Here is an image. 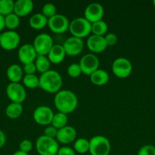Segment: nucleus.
I'll return each instance as SVG.
<instances>
[{
  "instance_id": "f257e3e1",
  "label": "nucleus",
  "mask_w": 155,
  "mask_h": 155,
  "mask_svg": "<svg viewBox=\"0 0 155 155\" xmlns=\"http://www.w3.org/2000/svg\"><path fill=\"white\" fill-rule=\"evenodd\" d=\"M54 104L58 111L68 114L77 108L78 100L75 94L68 89H61L54 97Z\"/></svg>"
},
{
  "instance_id": "f03ea898",
  "label": "nucleus",
  "mask_w": 155,
  "mask_h": 155,
  "mask_svg": "<svg viewBox=\"0 0 155 155\" xmlns=\"http://www.w3.org/2000/svg\"><path fill=\"white\" fill-rule=\"evenodd\" d=\"M39 87L44 92L56 94L61 90L62 78L58 71L50 70L41 74L39 77Z\"/></svg>"
},
{
  "instance_id": "7ed1b4c3",
  "label": "nucleus",
  "mask_w": 155,
  "mask_h": 155,
  "mask_svg": "<svg viewBox=\"0 0 155 155\" xmlns=\"http://www.w3.org/2000/svg\"><path fill=\"white\" fill-rule=\"evenodd\" d=\"M68 30L72 36L83 39L91 33V24L84 18L78 17L70 22Z\"/></svg>"
},
{
  "instance_id": "20e7f679",
  "label": "nucleus",
  "mask_w": 155,
  "mask_h": 155,
  "mask_svg": "<svg viewBox=\"0 0 155 155\" xmlns=\"http://www.w3.org/2000/svg\"><path fill=\"white\" fill-rule=\"evenodd\" d=\"M36 149L40 155H54L59 149V142L56 139L43 135L36 139Z\"/></svg>"
},
{
  "instance_id": "39448f33",
  "label": "nucleus",
  "mask_w": 155,
  "mask_h": 155,
  "mask_svg": "<svg viewBox=\"0 0 155 155\" xmlns=\"http://www.w3.org/2000/svg\"><path fill=\"white\" fill-rule=\"evenodd\" d=\"M91 155H109L111 145L109 139L103 136H95L89 140Z\"/></svg>"
},
{
  "instance_id": "423d86ee",
  "label": "nucleus",
  "mask_w": 155,
  "mask_h": 155,
  "mask_svg": "<svg viewBox=\"0 0 155 155\" xmlns=\"http://www.w3.org/2000/svg\"><path fill=\"white\" fill-rule=\"evenodd\" d=\"M112 72L118 78H126L132 72V63L126 58H118L112 62Z\"/></svg>"
},
{
  "instance_id": "0eeeda50",
  "label": "nucleus",
  "mask_w": 155,
  "mask_h": 155,
  "mask_svg": "<svg viewBox=\"0 0 155 155\" xmlns=\"http://www.w3.org/2000/svg\"><path fill=\"white\" fill-rule=\"evenodd\" d=\"M32 45L38 55H47L54 44L53 38L47 33H40L34 38Z\"/></svg>"
},
{
  "instance_id": "6e6552de",
  "label": "nucleus",
  "mask_w": 155,
  "mask_h": 155,
  "mask_svg": "<svg viewBox=\"0 0 155 155\" xmlns=\"http://www.w3.org/2000/svg\"><path fill=\"white\" fill-rule=\"evenodd\" d=\"M69 21L65 15L56 14L48 19L47 26L53 33L56 34H62L65 33L69 28Z\"/></svg>"
},
{
  "instance_id": "1a4fd4ad",
  "label": "nucleus",
  "mask_w": 155,
  "mask_h": 155,
  "mask_svg": "<svg viewBox=\"0 0 155 155\" xmlns=\"http://www.w3.org/2000/svg\"><path fill=\"white\" fill-rule=\"evenodd\" d=\"M6 95L12 102H24L27 97L25 88L20 83H10L6 87Z\"/></svg>"
},
{
  "instance_id": "9d476101",
  "label": "nucleus",
  "mask_w": 155,
  "mask_h": 155,
  "mask_svg": "<svg viewBox=\"0 0 155 155\" xmlns=\"http://www.w3.org/2000/svg\"><path fill=\"white\" fill-rule=\"evenodd\" d=\"M21 42L20 35L15 30H8L0 34V46L6 51L15 49Z\"/></svg>"
},
{
  "instance_id": "9b49d317",
  "label": "nucleus",
  "mask_w": 155,
  "mask_h": 155,
  "mask_svg": "<svg viewBox=\"0 0 155 155\" xmlns=\"http://www.w3.org/2000/svg\"><path fill=\"white\" fill-rule=\"evenodd\" d=\"M79 65L81 68L82 74L90 77L94 71L99 69L100 61L96 54L88 53L82 56L79 62Z\"/></svg>"
},
{
  "instance_id": "f8f14e48",
  "label": "nucleus",
  "mask_w": 155,
  "mask_h": 155,
  "mask_svg": "<svg viewBox=\"0 0 155 155\" xmlns=\"http://www.w3.org/2000/svg\"><path fill=\"white\" fill-rule=\"evenodd\" d=\"M53 116L54 114L53 110L50 107L45 105L36 107L33 114L34 121L40 126H48L51 124Z\"/></svg>"
},
{
  "instance_id": "ddd939ff",
  "label": "nucleus",
  "mask_w": 155,
  "mask_h": 155,
  "mask_svg": "<svg viewBox=\"0 0 155 155\" xmlns=\"http://www.w3.org/2000/svg\"><path fill=\"white\" fill-rule=\"evenodd\" d=\"M66 55L77 56L82 52L84 47V43L82 39L71 36L64 41L62 44Z\"/></svg>"
},
{
  "instance_id": "4468645a",
  "label": "nucleus",
  "mask_w": 155,
  "mask_h": 155,
  "mask_svg": "<svg viewBox=\"0 0 155 155\" xmlns=\"http://www.w3.org/2000/svg\"><path fill=\"white\" fill-rule=\"evenodd\" d=\"M104 15V9L102 5L97 2H93L88 5L84 10V17L91 24L101 21Z\"/></svg>"
},
{
  "instance_id": "2eb2a0df",
  "label": "nucleus",
  "mask_w": 155,
  "mask_h": 155,
  "mask_svg": "<svg viewBox=\"0 0 155 155\" xmlns=\"http://www.w3.org/2000/svg\"><path fill=\"white\" fill-rule=\"evenodd\" d=\"M37 55V53L32 44H24L20 47L18 51V59L24 65L34 62Z\"/></svg>"
},
{
  "instance_id": "dca6fc26",
  "label": "nucleus",
  "mask_w": 155,
  "mask_h": 155,
  "mask_svg": "<svg viewBox=\"0 0 155 155\" xmlns=\"http://www.w3.org/2000/svg\"><path fill=\"white\" fill-rule=\"evenodd\" d=\"M77 137V131L71 126H65L63 128L58 130L56 141L59 143L63 145H68L76 140Z\"/></svg>"
},
{
  "instance_id": "f3484780",
  "label": "nucleus",
  "mask_w": 155,
  "mask_h": 155,
  "mask_svg": "<svg viewBox=\"0 0 155 155\" xmlns=\"http://www.w3.org/2000/svg\"><path fill=\"white\" fill-rule=\"evenodd\" d=\"M87 47L93 53H100L105 51L107 48V44L104 36L91 35L87 39Z\"/></svg>"
},
{
  "instance_id": "a211bd4d",
  "label": "nucleus",
  "mask_w": 155,
  "mask_h": 155,
  "mask_svg": "<svg viewBox=\"0 0 155 155\" xmlns=\"http://www.w3.org/2000/svg\"><path fill=\"white\" fill-rule=\"evenodd\" d=\"M34 5L32 0H18L14 4V13L19 18L28 15L33 11Z\"/></svg>"
},
{
  "instance_id": "6ab92c4d",
  "label": "nucleus",
  "mask_w": 155,
  "mask_h": 155,
  "mask_svg": "<svg viewBox=\"0 0 155 155\" xmlns=\"http://www.w3.org/2000/svg\"><path fill=\"white\" fill-rule=\"evenodd\" d=\"M65 55H66V54H65V51L62 45L54 44L46 56L50 60V63L58 64H60L61 62L63 61Z\"/></svg>"
},
{
  "instance_id": "aec40b11",
  "label": "nucleus",
  "mask_w": 155,
  "mask_h": 155,
  "mask_svg": "<svg viewBox=\"0 0 155 155\" xmlns=\"http://www.w3.org/2000/svg\"><path fill=\"white\" fill-rule=\"evenodd\" d=\"M23 74H24L23 68L17 64L10 65L8 68L6 72L8 79L11 83H19L24 77Z\"/></svg>"
},
{
  "instance_id": "412c9836",
  "label": "nucleus",
  "mask_w": 155,
  "mask_h": 155,
  "mask_svg": "<svg viewBox=\"0 0 155 155\" xmlns=\"http://www.w3.org/2000/svg\"><path fill=\"white\" fill-rule=\"evenodd\" d=\"M109 76L106 71L102 69H98L94 71L91 76L90 80L94 85L97 86H102L106 85L108 83Z\"/></svg>"
},
{
  "instance_id": "4be33fe9",
  "label": "nucleus",
  "mask_w": 155,
  "mask_h": 155,
  "mask_svg": "<svg viewBox=\"0 0 155 155\" xmlns=\"http://www.w3.org/2000/svg\"><path fill=\"white\" fill-rule=\"evenodd\" d=\"M48 24V18L42 13H36L32 15L29 19V25L34 30H41Z\"/></svg>"
},
{
  "instance_id": "5701e85b",
  "label": "nucleus",
  "mask_w": 155,
  "mask_h": 155,
  "mask_svg": "<svg viewBox=\"0 0 155 155\" xmlns=\"http://www.w3.org/2000/svg\"><path fill=\"white\" fill-rule=\"evenodd\" d=\"M23 113V105L19 103L12 102L5 109V114L10 119H17L20 117Z\"/></svg>"
},
{
  "instance_id": "b1692460",
  "label": "nucleus",
  "mask_w": 155,
  "mask_h": 155,
  "mask_svg": "<svg viewBox=\"0 0 155 155\" xmlns=\"http://www.w3.org/2000/svg\"><path fill=\"white\" fill-rule=\"evenodd\" d=\"M34 64L36 68V71L40 73L41 74L50 71L51 63L46 55H37Z\"/></svg>"
},
{
  "instance_id": "393cba45",
  "label": "nucleus",
  "mask_w": 155,
  "mask_h": 155,
  "mask_svg": "<svg viewBox=\"0 0 155 155\" xmlns=\"http://www.w3.org/2000/svg\"><path fill=\"white\" fill-rule=\"evenodd\" d=\"M108 30V25L103 20L91 24V33L96 36H104Z\"/></svg>"
},
{
  "instance_id": "a878e982",
  "label": "nucleus",
  "mask_w": 155,
  "mask_h": 155,
  "mask_svg": "<svg viewBox=\"0 0 155 155\" xmlns=\"http://www.w3.org/2000/svg\"><path fill=\"white\" fill-rule=\"evenodd\" d=\"M67 124H68V116H67V114L61 113V112H58V113L55 114L54 116H53L51 125L53 127L57 129V130H60V129L67 126Z\"/></svg>"
},
{
  "instance_id": "bb28decb",
  "label": "nucleus",
  "mask_w": 155,
  "mask_h": 155,
  "mask_svg": "<svg viewBox=\"0 0 155 155\" xmlns=\"http://www.w3.org/2000/svg\"><path fill=\"white\" fill-rule=\"evenodd\" d=\"M90 142L89 140L84 138L76 139L74 143V150L78 154H85L89 152Z\"/></svg>"
},
{
  "instance_id": "cd10ccee",
  "label": "nucleus",
  "mask_w": 155,
  "mask_h": 155,
  "mask_svg": "<svg viewBox=\"0 0 155 155\" xmlns=\"http://www.w3.org/2000/svg\"><path fill=\"white\" fill-rule=\"evenodd\" d=\"M24 86L28 88V89H36L39 87V77L35 74H29V75L24 76L22 79Z\"/></svg>"
},
{
  "instance_id": "c85d7f7f",
  "label": "nucleus",
  "mask_w": 155,
  "mask_h": 155,
  "mask_svg": "<svg viewBox=\"0 0 155 155\" xmlns=\"http://www.w3.org/2000/svg\"><path fill=\"white\" fill-rule=\"evenodd\" d=\"M20 24V18L15 13H12L10 15L5 17V25L9 30H14L18 27Z\"/></svg>"
},
{
  "instance_id": "c756f323",
  "label": "nucleus",
  "mask_w": 155,
  "mask_h": 155,
  "mask_svg": "<svg viewBox=\"0 0 155 155\" xmlns=\"http://www.w3.org/2000/svg\"><path fill=\"white\" fill-rule=\"evenodd\" d=\"M14 4L12 0H0V15L5 17L13 13Z\"/></svg>"
},
{
  "instance_id": "7c9ffc66",
  "label": "nucleus",
  "mask_w": 155,
  "mask_h": 155,
  "mask_svg": "<svg viewBox=\"0 0 155 155\" xmlns=\"http://www.w3.org/2000/svg\"><path fill=\"white\" fill-rule=\"evenodd\" d=\"M42 14L46 18H50L56 15V7L53 3H46L43 5L42 8Z\"/></svg>"
},
{
  "instance_id": "2f4dec72",
  "label": "nucleus",
  "mask_w": 155,
  "mask_h": 155,
  "mask_svg": "<svg viewBox=\"0 0 155 155\" xmlns=\"http://www.w3.org/2000/svg\"><path fill=\"white\" fill-rule=\"evenodd\" d=\"M67 73H68V75L71 78H77L80 77L81 74H82V71L79 64L73 63L68 67Z\"/></svg>"
},
{
  "instance_id": "473e14b6",
  "label": "nucleus",
  "mask_w": 155,
  "mask_h": 155,
  "mask_svg": "<svg viewBox=\"0 0 155 155\" xmlns=\"http://www.w3.org/2000/svg\"><path fill=\"white\" fill-rule=\"evenodd\" d=\"M137 155H155V146L152 145H145L141 147Z\"/></svg>"
},
{
  "instance_id": "72a5a7b5",
  "label": "nucleus",
  "mask_w": 155,
  "mask_h": 155,
  "mask_svg": "<svg viewBox=\"0 0 155 155\" xmlns=\"http://www.w3.org/2000/svg\"><path fill=\"white\" fill-rule=\"evenodd\" d=\"M19 148L20 151L29 154V152H30L33 149V143L31 141L28 140V139H24L20 143Z\"/></svg>"
},
{
  "instance_id": "f704fd0d",
  "label": "nucleus",
  "mask_w": 155,
  "mask_h": 155,
  "mask_svg": "<svg viewBox=\"0 0 155 155\" xmlns=\"http://www.w3.org/2000/svg\"><path fill=\"white\" fill-rule=\"evenodd\" d=\"M104 38L108 46H112V45H115L117 41H118V37H117V36L112 33H106L104 36Z\"/></svg>"
},
{
  "instance_id": "c9c22d12",
  "label": "nucleus",
  "mask_w": 155,
  "mask_h": 155,
  "mask_svg": "<svg viewBox=\"0 0 155 155\" xmlns=\"http://www.w3.org/2000/svg\"><path fill=\"white\" fill-rule=\"evenodd\" d=\"M58 130L53 126H48L44 129V136H47V137L52 138V139H56V136H57Z\"/></svg>"
},
{
  "instance_id": "e433bc0d",
  "label": "nucleus",
  "mask_w": 155,
  "mask_h": 155,
  "mask_svg": "<svg viewBox=\"0 0 155 155\" xmlns=\"http://www.w3.org/2000/svg\"><path fill=\"white\" fill-rule=\"evenodd\" d=\"M23 71H24V74H27V75H29V74H35V73L36 71V66H35L34 62L24 64V67H23Z\"/></svg>"
},
{
  "instance_id": "4c0bfd02",
  "label": "nucleus",
  "mask_w": 155,
  "mask_h": 155,
  "mask_svg": "<svg viewBox=\"0 0 155 155\" xmlns=\"http://www.w3.org/2000/svg\"><path fill=\"white\" fill-rule=\"evenodd\" d=\"M58 155H75V151L73 148L68 146H62L59 148L57 152Z\"/></svg>"
},
{
  "instance_id": "58836bf2",
  "label": "nucleus",
  "mask_w": 155,
  "mask_h": 155,
  "mask_svg": "<svg viewBox=\"0 0 155 155\" xmlns=\"http://www.w3.org/2000/svg\"><path fill=\"white\" fill-rule=\"evenodd\" d=\"M6 142V136L4 132L0 130V148H2Z\"/></svg>"
},
{
  "instance_id": "ea45409f",
  "label": "nucleus",
  "mask_w": 155,
  "mask_h": 155,
  "mask_svg": "<svg viewBox=\"0 0 155 155\" xmlns=\"http://www.w3.org/2000/svg\"><path fill=\"white\" fill-rule=\"evenodd\" d=\"M5 27V17L0 15V32L4 30Z\"/></svg>"
},
{
  "instance_id": "a19ab883",
  "label": "nucleus",
  "mask_w": 155,
  "mask_h": 155,
  "mask_svg": "<svg viewBox=\"0 0 155 155\" xmlns=\"http://www.w3.org/2000/svg\"><path fill=\"white\" fill-rule=\"evenodd\" d=\"M13 155H29V154H27V153H25V152H23V151L18 150V151H15V152L13 154Z\"/></svg>"
},
{
  "instance_id": "79ce46f5",
  "label": "nucleus",
  "mask_w": 155,
  "mask_h": 155,
  "mask_svg": "<svg viewBox=\"0 0 155 155\" xmlns=\"http://www.w3.org/2000/svg\"><path fill=\"white\" fill-rule=\"evenodd\" d=\"M153 6L155 7V0H153Z\"/></svg>"
},
{
  "instance_id": "37998d69",
  "label": "nucleus",
  "mask_w": 155,
  "mask_h": 155,
  "mask_svg": "<svg viewBox=\"0 0 155 155\" xmlns=\"http://www.w3.org/2000/svg\"><path fill=\"white\" fill-rule=\"evenodd\" d=\"M54 155H58V154H54Z\"/></svg>"
}]
</instances>
